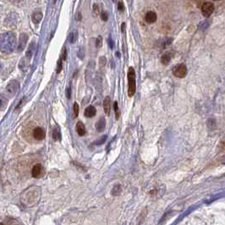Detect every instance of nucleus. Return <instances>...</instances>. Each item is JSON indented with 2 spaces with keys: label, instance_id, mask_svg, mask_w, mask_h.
<instances>
[{
  "label": "nucleus",
  "instance_id": "f257e3e1",
  "mask_svg": "<svg viewBox=\"0 0 225 225\" xmlns=\"http://www.w3.org/2000/svg\"><path fill=\"white\" fill-rule=\"evenodd\" d=\"M136 90V71L133 67H130L128 70V96L132 97Z\"/></svg>",
  "mask_w": 225,
  "mask_h": 225
},
{
  "label": "nucleus",
  "instance_id": "f03ea898",
  "mask_svg": "<svg viewBox=\"0 0 225 225\" xmlns=\"http://www.w3.org/2000/svg\"><path fill=\"white\" fill-rule=\"evenodd\" d=\"M173 74L178 78H185L187 74V68L185 64H179L173 69Z\"/></svg>",
  "mask_w": 225,
  "mask_h": 225
},
{
  "label": "nucleus",
  "instance_id": "7ed1b4c3",
  "mask_svg": "<svg viewBox=\"0 0 225 225\" xmlns=\"http://www.w3.org/2000/svg\"><path fill=\"white\" fill-rule=\"evenodd\" d=\"M215 7H214V4L211 2H206L202 4V15L204 17L208 18L210 16L213 15V13L214 12Z\"/></svg>",
  "mask_w": 225,
  "mask_h": 225
},
{
  "label": "nucleus",
  "instance_id": "20e7f679",
  "mask_svg": "<svg viewBox=\"0 0 225 225\" xmlns=\"http://www.w3.org/2000/svg\"><path fill=\"white\" fill-rule=\"evenodd\" d=\"M19 87V82L15 80H12L9 82L8 85L6 86V92L9 95V96H14L16 95V92H18Z\"/></svg>",
  "mask_w": 225,
  "mask_h": 225
},
{
  "label": "nucleus",
  "instance_id": "39448f33",
  "mask_svg": "<svg viewBox=\"0 0 225 225\" xmlns=\"http://www.w3.org/2000/svg\"><path fill=\"white\" fill-rule=\"evenodd\" d=\"M28 36L25 33H21L19 35V45H18V48L17 50L18 52H22V51L26 47V43H27Z\"/></svg>",
  "mask_w": 225,
  "mask_h": 225
},
{
  "label": "nucleus",
  "instance_id": "423d86ee",
  "mask_svg": "<svg viewBox=\"0 0 225 225\" xmlns=\"http://www.w3.org/2000/svg\"><path fill=\"white\" fill-rule=\"evenodd\" d=\"M46 136V133L45 130L41 127H36L33 130V137L35 138L36 140H42L45 138Z\"/></svg>",
  "mask_w": 225,
  "mask_h": 225
},
{
  "label": "nucleus",
  "instance_id": "0eeeda50",
  "mask_svg": "<svg viewBox=\"0 0 225 225\" xmlns=\"http://www.w3.org/2000/svg\"><path fill=\"white\" fill-rule=\"evenodd\" d=\"M158 19V16L154 11H148L145 16V21L148 24H153Z\"/></svg>",
  "mask_w": 225,
  "mask_h": 225
},
{
  "label": "nucleus",
  "instance_id": "6e6552de",
  "mask_svg": "<svg viewBox=\"0 0 225 225\" xmlns=\"http://www.w3.org/2000/svg\"><path fill=\"white\" fill-rule=\"evenodd\" d=\"M97 113V110L96 108L94 106H88L86 109H85V112H84V115L86 118H92L96 115Z\"/></svg>",
  "mask_w": 225,
  "mask_h": 225
},
{
  "label": "nucleus",
  "instance_id": "1a4fd4ad",
  "mask_svg": "<svg viewBox=\"0 0 225 225\" xmlns=\"http://www.w3.org/2000/svg\"><path fill=\"white\" fill-rule=\"evenodd\" d=\"M42 173V166L40 163H36L31 169V175L33 178H38Z\"/></svg>",
  "mask_w": 225,
  "mask_h": 225
},
{
  "label": "nucleus",
  "instance_id": "9d476101",
  "mask_svg": "<svg viewBox=\"0 0 225 225\" xmlns=\"http://www.w3.org/2000/svg\"><path fill=\"white\" fill-rule=\"evenodd\" d=\"M103 109H104L105 113L107 115L110 114V109H111V99L109 97H105L103 101Z\"/></svg>",
  "mask_w": 225,
  "mask_h": 225
},
{
  "label": "nucleus",
  "instance_id": "9b49d317",
  "mask_svg": "<svg viewBox=\"0 0 225 225\" xmlns=\"http://www.w3.org/2000/svg\"><path fill=\"white\" fill-rule=\"evenodd\" d=\"M171 58H172V54L170 52H166L164 53L162 57H161V62L163 65H168L171 61Z\"/></svg>",
  "mask_w": 225,
  "mask_h": 225
},
{
  "label": "nucleus",
  "instance_id": "f8f14e48",
  "mask_svg": "<svg viewBox=\"0 0 225 225\" xmlns=\"http://www.w3.org/2000/svg\"><path fill=\"white\" fill-rule=\"evenodd\" d=\"M76 131H77V134L80 136H85V133H86L85 125L81 121H79L77 124H76Z\"/></svg>",
  "mask_w": 225,
  "mask_h": 225
},
{
  "label": "nucleus",
  "instance_id": "ddd939ff",
  "mask_svg": "<svg viewBox=\"0 0 225 225\" xmlns=\"http://www.w3.org/2000/svg\"><path fill=\"white\" fill-rule=\"evenodd\" d=\"M43 13L41 11H39V10H36L33 13V15H32V21L34 22L35 24H38L41 22V20L43 19Z\"/></svg>",
  "mask_w": 225,
  "mask_h": 225
},
{
  "label": "nucleus",
  "instance_id": "4468645a",
  "mask_svg": "<svg viewBox=\"0 0 225 225\" xmlns=\"http://www.w3.org/2000/svg\"><path fill=\"white\" fill-rule=\"evenodd\" d=\"M105 127H106V120L104 118H101L96 124V129L98 132H102L104 130Z\"/></svg>",
  "mask_w": 225,
  "mask_h": 225
},
{
  "label": "nucleus",
  "instance_id": "2eb2a0df",
  "mask_svg": "<svg viewBox=\"0 0 225 225\" xmlns=\"http://www.w3.org/2000/svg\"><path fill=\"white\" fill-rule=\"evenodd\" d=\"M8 105V100L3 96H0V110L4 111Z\"/></svg>",
  "mask_w": 225,
  "mask_h": 225
},
{
  "label": "nucleus",
  "instance_id": "dca6fc26",
  "mask_svg": "<svg viewBox=\"0 0 225 225\" xmlns=\"http://www.w3.org/2000/svg\"><path fill=\"white\" fill-rule=\"evenodd\" d=\"M78 38V32L77 31H72L70 33V36H69V40H70V43H74L76 42V40Z\"/></svg>",
  "mask_w": 225,
  "mask_h": 225
},
{
  "label": "nucleus",
  "instance_id": "f3484780",
  "mask_svg": "<svg viewBox=\"0 0 225 225\" xmlns=\"http://www.w3.org/2000/svg\"><path fill=\"white\" fill-rule=\"evenodd\" d=\"M122 191V188H121L120 185H116L115 186L112 188V196H119Z\"/></svg>",
  "mask_w": 225,
  "mask_h": 225
},
{
  "label": "nucleus",
  "instance_id": "a211bd4d",
  "mask_svg": "<svg viewBox=\"0 0 225 225\" xmlns=\"http://www.w3.org/2000/svg\"><path fill=\"white\" fill-rule=\"evenodd\" d=\"M53 138L54 140H59L61 139V133L58 129H54L53 131Z\"/></svg>",
  "mask_w": 225,
  "mask_h": 225
},
{
  "label": "nucleus",
  "instance_id": "6ab92c4d",
  "mask_svg": "<svg viewBox=\"0 0 225 225\" xmlns=\"http://www.w3.org/2000/svg\"><path fill=\"white\" fill-rule=\"evenodd\" d=\"M113 109H114V112H115L116 119H119V116H120V111H119V104H118L117 102H114V103H113Z\"/></svg>",
  "mask_w": 225,
  "mask_h": 225
},
{
  "label": "nucleus",
  "instance_id": "aec40b11",
  "mask_svg": "<svg viewBox=\"0 0 225 225\" xmlns=\"http://www.w3.org/2000/svg\"><path fill=\"white\" fill-rule=\"evenodd\" d=\"M63 69V59L61 58L58 59V63H57V74H59L61 71H62Z\"/></svg>",
  "mask_w": 225,
  "mask_h": 225
},
{
  "label": "nucleus",
  "instance_id": "412c9836",
  "mask_svg": "<svg viewBox=\"0 0 225 225\" xmlns=\"http://www.w3.org/2000/svg\"><path fill=\"white\" fill-rule=\"evenodd\" d=\"M32 54H33V50H32V43L30 45V47L28 48L27 52H26V58L28 59H31L32 57Z\"/></svg>",
  "mask_w": 225,
  "mask_h": 225
},
{
  "label": "nucleus",
  "instance_id": "4be33fe9",
  "mask_svg": "<svg viewBox=\"0 0 225 225\" xmlns=\"http://www.w3.org/2000/svg\"><path fill=\"white\" fill-rule=\"evenodd\" d=\"M73 110H74V118H77L78 115H79V105H78L77 102H74V106H73Z\"/></svg>",
  "mask_w": 225,
  "mask_h": 225
},
{
  "label": "nucleus",
  "instance_id": "5701e85b",
  "mask_svg": "<svg viewBox=\"0 0 225 225\" xmlns=\"http://www.w3.org/2000/svg\"><path fill=\"white\" fill-rule=\"evenodd\" d=\"M60 58H62L63 61H65L66 59H67V50H66L65 47H63L62 53H61V57Z\"/></svg>",
  "mask_w": 225,
  "mask_h": 225
},
{
  "label": "nucleus",
  "instance_id": "b1692460",
  "mask_svg": "<svg viewBox=\"0 0 225 225\" xmlns=\"http://www.w3.org/2000/svg\"><path fill=\"white\" fill-rule=\"evenodd\" d=\"M102 45V36H99L96 41V46H97V47H101Z\"/></svg>",
  "mask_w": 225,
  "mask_h": 225
},
{
  "label": "nucleus",
  "instance_id": "393cba45",
  "mask_svg": "<svg viewBox=\"0 0 225 225\" xmlns=\"http://www.w3.org/2000/svg\"><path fill=\"white\" fill-rule=\"evenodd\" d=\"M106 62H107V60H106L105 57H101L99 58V65H100V67H103L106 64Z\"/></svg>",
  "mask_w": 225,
  "mask_h": 225
},
{
  "label": "nucleus",
  "instance_id": "a878e982",
  "mask_svg": "<svg viewBox=\"0 0 225 225\" xmlns=\"http://www.w3.org/2000/svg\"><path fill=\"white\" fill-rule=\"evenodd\" d=\"M101 18L102 20H104V21H107L108 19H109V16H108V13L107 12H102L101 13Z\"/></svg>",
  "mask_w": 225,
  "mask_h": 225
},
{
  "label": "nucleus",
  "instance_id": "bb28decb",
  "mask_svg": "<svg viewBox=\"0 0 225 225\" xmlns=\"http://www.w3.org/2000/svg\"><path fill=\"white\" fill-rule=\"evenodd\" d=\"M93 13H95V15H96V16L99 15V13H100L99 6H98L97 4H94L93 5Z\"/></svg>",
  "mask_w": 225,
  "mask_h": 225
},
{
  "label": "nucleus",
  "instance_id": "cd10ccee",
  "mask_svg": "<svg viewBox=\"0 0 225 225\" xmlns=\"http://www.w3.org/2000/svg\"><path fill=\"white\" fill-rule=\"evenodd\" d=\"M118 9L119 11H124V4L122 2H119L118 4Z\"/></svg>",
  "mask_w": 225,
  "mask_h": 225
},
{
  "label": "nucleus",
  "instance_id": "c85d7f7f",
  "mask_svg": "<svg viewBox=\"0 0 225 225\" xmlns=\"http://www.w3.org/2000/svg\"><path fill=\"white\" fill-rule=\"evenodd\" d=\"M70 95H71V88L70 87H68L67 90H66V97L68 99L70 98Z\"/></svg>",
  "mask_w": 225,
  "mask_h": 225
},
{
  "label": "nucleus",
  "instance_id": "c756f323",
  "mask_svg": "<svg viewBox=\"0 0 225 225\" xmlns=\"http://www.w3.org/2000/svg\"><path fill=\"white\" fill-rule=\"evenodd\" d=\"M109 44H110V47L112 48V47H113V44H112V42L111 39H109Z\"/></svg>",
  "mask_w": 225,
  "mask_h": 225
},
{
  "label": "nucleus",
  "instance_id": "7c9ffc66",
  "mask_svg": "<svg viewBox=\"0 0 225 225\" xmlns=\"http://www.w3.org/2000/svg\"><path fill=\"white\" fill-rule=\"evenodd\" d=\"M222 147H223V150H225V141L223 142V143H222Z\"/></svg>",
  "mask_w": 225,
  "mask_h": 225
},
{
  "label": "nucleus",
  "instance_id": "2f4dec72",
  "mask_svg": "<svg viewBox=\"0 0 225 225\" xmlns=\"http://www.w3.org/2000/svg\"><path fill=\"white\" fill-rule=\"evenodd\" d=\"M223 159H224V161H223V163H225V157H223Z\"/></svg>",
  "mask_w": 225,
  "mask_h": 225
},
{
  "label": "nucleus",
  "instance_id": "473e14b6",
  "mask_svg": "<svg viewBox=\"0 0 225 225\" xmlns=\"http://www.w3.org/2000/svg\"><path fill=\"white\" fill-rule=\"evenodd\" d=\"M0 225H4V224L3 223H0Z\"/></svg>",
  "mask_w": 225,
  "mask_h": 225
},
{
  "label": "nucleus",
  "instance_id": "72a5a7b5",
  "mask_svg": "<svg viewBox=\"0 0 225 225\" xmlns=\"http://www.w3.org/2000/svg\"><path fill=\"white\" fill-rule=\"evenodd\" d=\"M214 1H218V0H214Z\"/></svg>",
  "mask_w": 225,
  "mask_h": 225
}]
</instances>
